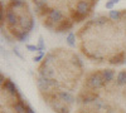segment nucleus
<instances>
[{"instance_id": "f257e3e1", "label": "nucleus", "mask_w": 126, "mask_h": 113, "mask_svg": "<svg viewBox=\"0 0 126 113\" xmlns=\"http://www.w3.org/2000/svg\"><path fill=\"white\" fill-rule=\"evenodd\" d=\"M67 43H68L71 47H75V34H73V33H71V34L68 35V38H67Z\"/></svg>"}, {"instance_id": "f03ea898", "label": "nucleus", "mask_w": 126, "mask_h": 113, "mask_svg": "<svg viewBox=\"0 0 126 113\" xmlns=\"http://www.w3.org/2000/svg\"><path fill=\"white\" fill-rule=\"evenodd\" d=\"M27 49L30 50V52H37V50H39V48H38L37 45H30V44L27 45Z\"/></svg>"}, {"instance_id": "7ed1b4c3", "label": "nucleus", "mask_w": 126, "mask_h": 113, "mask_svg": "<svg viewBox=\"0 0 126 113\" xmlns=\"http://www.w3.org/2000/svg\"><path fill=\"white\" fill-rule=\"evenodd\" d=\"M38 48H39V50H43L44 49V44H43V38H39V45H38Z\"/></svg>"}, {"instance_id": "20e7f679", "label": "nucleus", "mask_w": 126, "mask_h": 113, "mask_svg": "<svg viewBox=\"0 0 126 113\" xmlns=\"http://www.w3.org/2000/svg\"><path fill=\"white\" fill-rule=\"evenodd\" d=\"M43 55H44L43 53H40L38 57H34V59H33V60H34V62H39V59H42V58H43Z\"/></svg>"}, {"instance_id": "39448f33", "label": "nucleus", "mask_w": 126, "mask_h": 113, "mask_svg": "<svg viewBox=\"0 0 126 113\" xmlns=\"http://www.w3.org/2000/svg\"><path fill=\"white\" fill-rule=\"evenodd\" d=\"M112 6H113V3H111V1H109V3L106 4V8H107V9H111Z\"/></svg>"}, {"instance_id": "423d86ee", "label": "nucleus", "mask_w": 126, "mask_h": 113, "mask_svg": "<svg viewBox=\"0 0 126 113\" xmlns=\"http://www.w3.org/2000/svg\"><path fill=\"white\" fill-rule=\"evenodd\" d=\"M111 3H113V4L115 3H119V0H111Z\"/></svg>"}]
</instances>
